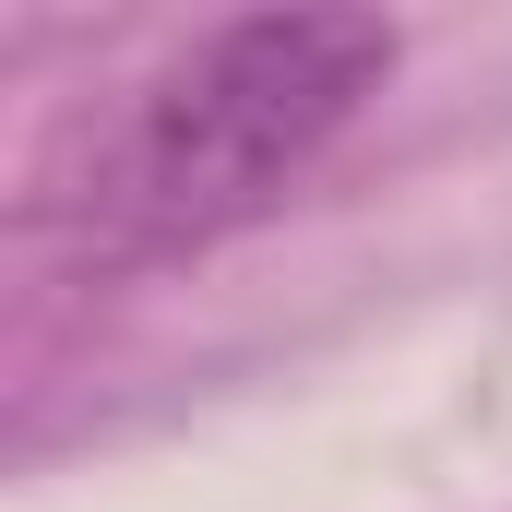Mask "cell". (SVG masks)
Segmentation results:
<instances>
[{
	"label": "cell",
	"mask_w": 512,
	"mask_h": 512,
	"mask_svg": "<svg viewBox=\"0 0 512 512\" xmlns=\"http://www.w3.org/2000/svg\"><path fill=\"white\" fill-rule=\"evenodd\" d=\"M393 24L382 12H239L167 48L108 120L84 131V167L60 179L72 227L120 262L203 251L274 215L322 143L382 96Z\"/></svg>",
	"instance_id": "6da1fadb"
}]
</instances>
